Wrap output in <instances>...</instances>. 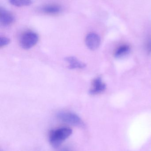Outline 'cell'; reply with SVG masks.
<instances>
[{
    "label": "cell",
    "mask_w": 151,
    "mask_h": 151,
    "mask_svg": "<svg viewBox=\"0 0 151 151\" xmlns=\"http://www.w3.org/2000/svg\"><path fill=\"white\" fill-rule=\"evenodd\" d=\"M72 133V129L67 127L60 128L51 130L49 136L50 143L54 148H58Z\"/></svg>",
    "instance_id": "1"
},
{
    "label": "cell",
    "mask_w": 151,
    "mask_h": 151,
    "mask_svg": "<svg viewBox=\"0 0 151 151\" xmlns=\"http://www.w3.org/2000/svg\"><path fill=\"white\" fill-rule=\"evenodd\" d=\"M59 120L66 124L77 127H82L84 122L80 118L75 114L70 111H61L57 114Z\"/></svg>",
    "instance_id": "2"
},
{
    "label": "cell",
    "mask_w": 151,
    "mask_h": 151,
    "mask_svg": "<svg viewBox=\"0 0 151 151\" xmlns=\"http://www.w3.org/2000/svg\"><path fill=\"white\" fill-rule=\"evenodd\" d=\"M38 40L39 37L37 34L34 32H27L21 35L20 43L23 48L30 49L36 45Z\"/></svg>",
    "instance_id": "3"
},
{
    "label": "cell",
    "mask_w": 151,
    "mask_h": 151,
    "mask_svg": "<svg viewBox=\"0 0 151 151\" xmlns=\"http://www.w3.org/2000/svg\"><path fill=\"white\" fill-rule=\"evenodd\" d=\"M85 42L89 49L91 50H95L100 46L101 39L98 35L95 33H90L86 36Z\"/></svg>",
    "instance_id": "4"
},
{
    "label": "cell",
    "mask_w": 151,
    "mask_h": 151,
    "mask_svg": "<svg viewBox=\"0 0 151 151\" xmlns=\"http://www.w3.org/2000/svg\"><path fill=\"white\" fill-rule=\"evenodd\" d=\"M106 88L105 83L100 77H97L92 82V87L90 90V94L92 95H97L103 92Z\"/></svg>",
    "instance_id": "5"
},
{
    "label": "cell",
    "mask_w": 151,
    "mask_h": 151,
    "mask_svg": "<svg viewBox=\"0 0 151 151\" xmlns=\"http://www.w3.org/2000/svg\"><path fill=\"white\" fill-rule=\"evenodd\" d=\"M14 21V17L12 14L4 9H0V22L1 24L7 26L11 24Z\"/></svg>",
    "instance_id": "6"
},
{
    "label": "cell",
    "mask_w": 151,
    "mask_h": 151,
    "mask_svg": "<svg viewBox=\"0 0 151 151\" xmlns=\"http://www.w3.org/2000/svg\"><path fill=\"white\" fill-rule=\"evenodd\" d=\"M65 61L68 64V68L70 69H82L85 68L86 64L79 61L74 57L66 58Z\"/></svg>",
    "instance_id": "7"
},
{
    "label": "cell",
    "mask_w": 151,
    "mask_h": 151,
    "mask_svg": "<svg viewBox=\"0 0 151 151\" xmlns=\"http://www.w3.org/2000/svg\"><path fill=\"white\" fill-rule=\"evenodd\" d=\"M130 47L127 45H123L119 47L114 53V56L116 58H122L129 54Z\"/></svg>",
    "instance_id": "8"
},
{
    "label": "cell",
    "mask_w": 151,
    "mask_h": 151,
    "mask_svg": "<svg viewBox=\"0 0 151 151\" xmlns=\"http://www.w3.org/2000/svg\"><path fill=\"white\" fill-rule=\"evenodd\" d=\"M61 10L60 6L54 4L46 5L43 9V11L48 14H56L60 12Z\"/></svg>",
    "instance_id": "9"
},
{
    "label": "cell",
    "mask_w": 151,
    "mask_h": 151,
    "mask_svg": "<svg viewBox=\"0 0 151 151\" xmlns=\"http://www.w3.org/2000/svg\"><path fill=\"white\" fill-rule=\"evenodd\" d=\"M12 5L17 7L29 6L32 4L31 0H9Z\"/></svg>",
    "instance_id": "10"
},
{
    "label": "cell",
    "mask_w": 151,
    "mask_h": 151,
    "mask_svg": "<svg viewBox=\"0 0 151 151\" xmlns=\"http://www.w3.org/2000/svg\"><path fill=\"white\" fill-rule=\"evenodd\" d=\"M9 39L5 37H1L0 38V47L1 48L5 47L10 43Z\"/></svg>",
    "instance_id": "11"
},
{
    "label": "cell",
    "mask_w": 151,
    "mask_h": 151,
    "mask_svg": "<svg viewBox=\"0 0 151 151\" xmlns=\"http://www.w3.org/2000/svg\"><path fill=\"white\" fill-rule=\"evenodd\" d=\"M145 49H146V51L148 54H150L151 53V39H149L147 40L145 44Z\"/></svg>",
    "instance_id": "12"
},
{
    "label": "cell",
    "mask_w": 151,
    "mask_h": 151,
    "mask_svg": "<svg viewBox=\"0 0 151 151\" xmlns=\"http://www.w3.org/2000/svg\"><path fill=\"white\" fill-rule=\"evenodd\" d=\"M59 151H73V150L69 147H64V148H61Z\"/></svg>",
    "instance_id": "13"
}]
</instances>
